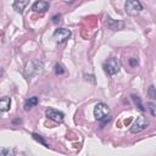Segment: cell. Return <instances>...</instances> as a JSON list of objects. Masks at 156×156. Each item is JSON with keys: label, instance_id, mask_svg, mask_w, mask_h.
Returning <instances> with one entry per match:
<instances>
[{"label": "cell", "instance_id": "cell-5", "mask_svg": "<svg viewBox=\"0 0 156 156\" xmlns=\"http://www.w3.org/2000/svg\"><path fill=\"white\" fill-rule=\"evenodd\" d=\"M147 126H149V119H147L146 117H144V116H139V117L134 121V123L132 124L130 132H132V133H140V132H143L144 129H146Z\"/></svg>", "mask_w": 156, "mask_h": 156}, {"label": "cell", "instance_id": "cell-3", "mask_svg": "<svg viewBox=\"0 0 156 156\" xmlns=\"http://www.w3.org/2000/svg\"><path fill=\"white\" fill-rule=\"evenodd\" d=\"M143 10V5L139 0H127L126 1V12L130 16H135L140 13Z\"/></svg>", "mask_w": 156, "mask_h": 156}, {"label": "cell", "instance_id": "cell-20", "mask_svg": "<svg viewBox=\"0 0 156 156\" xmlns=\"http://www.w3.org/2000/svg\"><path fill=\"white\" fill-rule=\"evenodd\" d=\"M60 18H61V15H55V16H52V18H51V20H52V22H54V23H57V22L60 21Z\"/></svg>", "mask_w": 156, "mask_h": 156}, {"label": "cell", "instance_id": "cell-1", "mask_svg": "<svg viewBox=\"0 0 156 156\" xmlns=\"http://www.w3.org/2000/svg\"><path fill=\"white\" fill-rule=\"evenodd\" d=\"M44 65L39 60H29L24 66V76L29 79L34 76H38L43 72Z\"/></svg>", "mask_w": 156, "mask_h": 156}, {"label": "cell", "instance_id": "cell-19", "mask_svg": "<svg viewBox=\"0 0 156 156\" xmlns=\"http://www.w3.org/2000/svg\"><path fill=\"white\" fill-rule=\"evenodd\" d=\"M129 63H130V66H136L138 65V58H135V57H132V58H129Z\"/></svg>", "mask_w": 156, "mask_h": 156}, {"label": "cell", "instance_id": "cell-15", "mask_svg": "<svg viewBox=\"0 0 156 156\" xmlns=\"http://www.w3.org/2000/svg\"><path fill=\"white\" fill-rule=\"evenodd\" d=\"M16 151L15 150H10V149H0V155L1 156H9V155H15Z\"/></svg>", "mask_w": 156, "mask_h": 156}, {"label": "cell", "instance_id": "cell-11", "mask_svg": "<svg viewBox=\"0 0 156 156\" xmlns=\"http://www.w3.org/2000/svg\"><path fill=\"white\" fill-rule=\"evenodd\" d=\"M10 105H11V100L7 96L0 98V111L1 112H6L10 110Z\"/></svg>", "mask_w": 156, "mask_h": 156}, {"label": "cell", "instance_id": "cell-2", "mask_svg": "<svg viewBox=\"0 0 156 156\" xmlns=\"http://www.w3.org/2000/svg\"><path fill=\"white\" fill-rule=\"evenodd\" d=\"M104 69L107 73V76H115L121 69V62L118 58L112 57L104 62Z\"/></svg>", "mask_w": 156, "mask_h": 156}, {"label": "cell", "instance_id": "cell-18", "mask_svg": "<svg viewBox=\"0 0 156 156\" xmlns=\"http://www.w3.org/2000/svg\"><path fill=\"white\" fill-rule=\"evenodd\" d=\"M55 73L56 74H63L65 73V68L61 66V65H55Z\"/></svg>", "mask_w": 156, "mask_h": 156}, {"label": "cell", "instance_id": "cell-10", "mask_svg": "<svg viewBox=\"0 0 156 156\" xmlns=\"http://www.w3.org/2000/svg\"><path fill=\"white\" fill-rule=\"evenodd\" d=\"M28 2H29V0H15V2H13V10L17 11V12H20V13H22L23 10L26 9V6L28 5Z\"/></svg>", "mask_w": 156, "mask_h": 156}, {"label": "cell", "instance_id": "cell-14", "mask_svg": "<svg viewBox=\"0 0 156 156\" xmlns=\"http://www.w3.org/2000/svg\"><path fill=\"white\" fill-rule=\"evenodd\" d=\"M147 95H149V98H150V99H152V100H155V99H156V90H155V85H150V88H149V90H147Z\"/></svg>", "mask_w": 156, "mask_h": 156}, {"label": "cell", "instance_id": "cell-8", "mask_svg": "<svg viewBox=\"0 0 156 156\" xmlns=\"http://www.w3.org/2000/svg\"><path fill=\"white\" fill-rule=\"evenodd\" d=\"M48 9H49V2L45 0H38L32 6V10L34 12H45Z\"/></svg>", "mask_w": 156, "mask_h": 156}, {"label": "cell", "instance_id": "cell-12", "mask_svg": "<svg viewBox=\"0 0 156 156\" xmlns=\"http://www.w3.org/2000/svg\"><path fill=\"white\" fill-rule=\"evenodd\" d=\"M37 104H38V98H37V96H32V98H29V99H27V100L24 101L23 108H24L26 111H28V110H30L32 107H34Z\"/></svg>", "mask_w": 156, "mask_h": 156}, {"label": "cell", "instance_id": "cell-4", "mask_svg": "<svg viewBox=\"0 0 156 156\" xmlns=\"http://www.w3.org/2000/svg\"><path fill=\"white\" fill-rule=\"evenodd\" d=\"M110 115V107L104 102H98L94 107V117L96 121H101Z\"/></svg>", "mask_w": 156, "mask_h": 156}, {"label": "cell", "instance_id": "cell-6", "mask_svg": "<svg viewBox=\"0 0 156 156\" xmlns=\"http://www.w3.org/2000/svg\"><path fill=\"white\" fill-rule=\"evenodd\" d=\"M71 37V30L66 29V28H58L54 32V39L57 43H63L66 41L68 38Z\"/></svg>", "mask_w": 156, "mask_h": 156}, {"label": "cell", "instance_id": "cell-7", "mask_svg": "<svg viewBox=\"0 0 156 156\" xmlns=\"http://www.w3.org/2000/svg\"><path fill=\"white\" fill-rule=\"evenodd\" d=\"M45 113H46V117L50 118V119L54 121V122H62L63 118H65V115H63L62 112L55 110V108H48V110L45 111Z\"/></svg>", "mask_w": 156, "mask_h": 156}, {"label": "cell", "instance_id": "cell-16", "mask_svg": "<svg viewBox=\"0 0 156 156\" xmlns=\"http://www.w3.org/2000/svg\"><path fill=\"white\" fill-rule=\"evenodd\" d=\"M147 108H149L151 116H155L156 115V105L154 102H147Z\"/></svg>", "mask_w": 156, "mask_h": 156}, {"label": "cell", "instance_id": "cell-9", "mask_svg": "<svg viewBox=\"0 0 156 156\" xmlns=\"http://www.w3.org/2000/svg\"><path fill=\"white\" fill-rule=\"evenodd\" d=\"M107 21H106V24H107V27L111 29V30H117V29H121V28H123V22H121V21H116V20H112L111 17H107L106 18Z\"/></svg>", "mask_w": 156, "mask_h": 156}, {"label": "cell", "instance_id": "cell-13", "mask_svg": "<svg viewBox=\"0 0 156 156\" xmlns=\"http://www.w3.org/2000/svg\"><path fill=\"white\" fill-rule=\"evenodd\" d=\"M132 99H133V101H134V104L136 105V107L140 110V111H145V107L143 106V104H141V100H140V98L138 96V95H135V94H133L132 95Z\"/></svg>", "mask_w": 156, "mask_h": 156}, {"label": "cell", "instance_id": "cell-17", "mask_svg": "<svg viewBox=\"0 0 156 156\" xmlns=\"http://www.w3.org/2000/svg\"><path fill=\"white\" fill-rule=\"evenodd\" d=\"M32 135H33V138H34V139H35L37 141H39V143H40V144H43L44 146H48V144L45 143V140H44V139H43V138H41L40 135H38L37 133H33Z\"/></svg>", "mask_w": 156, "mask_h": 156}]
</instances>
